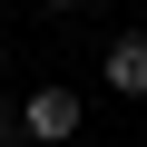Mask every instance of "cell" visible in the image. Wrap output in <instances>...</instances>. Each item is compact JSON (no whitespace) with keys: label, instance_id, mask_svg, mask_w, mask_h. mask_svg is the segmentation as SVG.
Wrapping results in <instances>:
<instances>
[{"label":"cell","instance_id":"cell-1","mask_svg":"<svg viewBox=\"0 0 147 147\" xmlns=\"http://www.w3.org/2000/svg\"><path fill=\"white\" fill-rule=\"evenodd\" d=\"M10 127H20V147H79V127H88V98H79V88H30Z\"/></svg>","mask_w":147,"mask_h":147},{"label":"cell","instance_id":"cell-2","mask_svg":"<svg viewBox=\"0 0 147 147\" xmlns=\"http://www.w3.org/2000/svg\"><path fill=\"white\" fill-rule=\"evenodd\" d=\"M98 88L108 98H147V30H118L98 49Z\"/></svg>","mask_w":147,"mask_h":147},{"label":"cell","instance_id":"cell-3","mask_svg":"<svg viewBox=\"0 0 147 147\" xmlns=\"http://www.w3.org/2000/svg\"><path fill=\"white\" fill-rule=\"evenodd\" d=\"M49 10H88V0H49Z\"/></svg>","mask_w":147,"mask_h":147},{"label":"cell","instance_id":"cell-4","mask_svg":"<svg viewBox=\"0 0 147 147\" xmlns=\"http://www.w3.org/2000/svg\"><path fill=\"white\" fill-rule=\"evenodd\" d=\"M0 39H10V0H0Z\"/></svg>","mask_w":147,"mask_h":147}]
</instances>
